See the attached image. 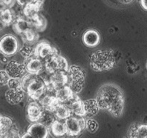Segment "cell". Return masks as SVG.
I'll return each mask as SVG.
<instances>
[{
  "mask_svg": "<svg viewBox=\"0 0 147 138\" xmlns=\"http://www.w3.org/2000/svg\"><path fill=\"white\" fill-rule=\"evenodd\" d=\"M96 101L99 108L108 111L115 116L122 114L124 96L122 91L113 84H105L99 89Z\"/></svg>",
  "mask_w": 147,
  "mask_h": 138,
  "instance_id": "obj_1",
  "label": "cell"
},
{
  "mask_svg": "<svg viewBox=\"0 0 147 138\" xmlns=\"http://www.w3.org/2000/svg\"><path fill=\"white\" fill-rule=\"evenodd\" d=\"M115 65V57L112 49H100L90 56V66L94 71H107Z\"/></svg>",
  "mask_w": 147,
  "mask_h": 138,
  "instance_id": "obj_2",
  "label": "cell"
},
{
  "mask_svg": "<svg viewBox=\"0 0 147 138\" xmlns=\"http://www.w3.org/2000/svg\"><path fill=\"white\" fill-rule=\"evenodd\" d=\"M70 80L68 82V85L74 93H79L81 92L84 85L85 72L80 67L72 65L69 67L67 72Z\"/></svg>",
  "mask_w": 147,
  "mask_h": 138,
  "instance_id": "obj_3",
  "label": "cell"
},
{
  "mask_svg": "<svg viewBox=\"0 0 147 138\" xmlns=\"http://www.w3.org/2000/svg\"><path fill=\"white\" fill-rule=\"evenodd\" d=\"M45 69L53 74L56 72L62 71L67 73L69 70V64L66 58L60 55H53L45 59Z\"/></svg>",
  "mask_w": 147,
  "mask_h": 138,
  "instance_id": "obj_4",
  "label": "cell"
},
{
  "mask_svg": "<svg viewBox=\"0 0 147 138\" xmlns=\"http://www.w3.org/2000/svg\"><path fill=\"white\" fill-rule=\"evenodd\" d=\"M86 123L87 122L83 116L75 114L74 116L71 115L65 122L67 127V134L70 136H77L80 135L86 129Z\"/></svg>",
  "mask_w": 147,
  "mask_h": 138,
  "instance_id": "obj_5",
  "label": "cell"
},
{
  "mask_svg": "<svg viewBox=\"0 0 147 138\" xmlns=\"http://www.w3.org/2000/svg\"><path fill=\"white\" fill-rule=\"evenodd\" d=\"M18 50V41L15 36L6 35L0 39V52L5 56H12Z\"/></svg>",
  "mask_w": 147,
  "mask_h": 138,
  "instance_id": "obj_6",
  "label": "cell"
},
{
  "mask_svg": "<svg viewBox=\"0 0 147 138\" xmlns=\"http://www.w3.org/2000/svg\"><path fill=\"white\" fill-rule=\"evenodd\" d=\"M46 91V84L44 81L38 75L32 82L30 83L26 90V93L32 100H39Z\"/></svg>",
  "mask_w": 147,
  "mask_h": 138,
  "instance_id": "obj_7",
  "label": "cell"
},
{
  "mask_svg": "<svg viewBox=\"0 0 147 138\" xmlns=\"http://www.w3.org/2000/svg\"><path fill=\"white\" fill-rule=\"evenodd\" d=\"M58 51L53 47L49 42L43 41L40 42L34 48V55L40 59H47L53 55H58Z\"/></svg>",
  "mask_w": 147,
  "mask_h": 138,
  "instance_id": "obj_8",
  "label": "cell"
},
{
  "mask_svg": "<svg viewBox=\"0 0 147 138\" xmlns=\"http://www.w3.org/2000/svg\"><path fill=\"white\" fill-rule=\"evenodd\" d=\"M65 106L69 109L71 113L77 116H85L86 114L84 111V106H83V101L77 94L74 93L64 103Z\"/></svg>",
  "mask_w": 147,
  "mask_h": 138,
  "instance_id": "obj_9",
  "label": "cell"
},
{
  "mask_svg": "<svg viewBox=\"0 0 147 138\" xmlns=\"http://www.w3.org/2000/svg\"><path fill=\"white\" fill-rule=\"evenodd\" d=\"M23 65L28 73L34 75H38L43 69V62L40 58L35 55L30 57L25 58Z\"/></svg>",
  "mask_w": 147,
  "mask_h": 138,
  "instance_id": "obj_10",
  "label": "cell"
},
{
  "mask_svg": "<svg viewBox=\"0 0 147 138\" xmlns=\"http://www.w3.org/2000/svg\"><path fill=\"white\" fill-rule=\"evenodd\" d=\"M27 117L28 120L31 122H38L41 117L42 113L43 111V108L42 107L40 102L36 101L30 102L27 106Z\"/></svg>",
  "mask_w": 147,
  "mask_h": 138,
  "instance_id": "obj_11",
  "label": "cell"
},
{
  "mask_svg": "<svg viewBox=\"0 0 147 138\" xmlns=\"http://www.w3.org/2000/svg\"><path fill=\"white\" fill-rule=\"evenodd\" d=\"M27 132L34 138H47L49 136L48 128L39 122L30 125Z\"/></svg>",
  "mask_w": 147,
  "mask_h": 138,
  "instance_id": "obj_12",
  "label": "cell"
},
{
  "mask_svg": "<svg viewBox=\"0 0 147 138\" xmlns=\"http://www.w3.org/2000/svg\"><path fill=\"white\" fill-rule=\"evenodd\" d=\"M25 67L22 64L12 61L6 67L5 71L11 78H20L25 72Z\"/></svg>",
  "mask_w": 147,
  "mask_h": 138,
  "instance_id": "obj_13",
  "label": "cell"
},
{
  "mask_svg": "<svg viewBox=\"0 0 147 138\" xmlns=\"http://www.w3.org/2000/svg\"><path fill=\"white\" fill-rule=\"evenodd\" d=\"M82 40L88 47H95L100 43V33L95 30H88L83 34Z\"/></svg>",
  "mask_w": 147,
  "mask_h": 138,
  "instance_id": "obj_14",
  "label": "cell"
},
{
  "mask_svg": "<svg viewBox=\"0 0 147 138\" xmlns=\"http://www.w3.org/2000/svg\"><path fill=\"white\" fill-rule=\"evenodd\" d=\"M50 82L56 90L60 87L66 85L68 83V76L66 72L59 71L51 74Z\"/></svg>",
  "mask_w": 147,
  "mask_h": 138,
  "instance_id": "obj_15",
  "label": "cell"
},
{
  "mask_svg": "<svg viewBox=\"0 0 147 138\" xmlns=\"http://www.w3.org/2000/svg\"><path fill=\"white\" fill-rule=\"evenodd\" d=\"M40 103L41 104L43 109L53 112L58 105L60 103V101L55 95L46 94V96L41 99Z\"/></svg>",
  "mask_w": 147,
  "mask_h": 138,
  "instance_id": "obj_16",
  "label": "cell"
},
{
  "mask_svg": "<svg viewBox=\"0 0 147 138\" xmlns=\"http://www.w3.org/2000/svg\"><path fill=\"white\" fill-rule=\"evenodd\" d=\"M5 97L8 103L11 104H17L23 99L24 91L22 88L9 89L5 93Z\"/></svg>",
  "mask_w": 147,
  "mask_h": 138,
  "instance_id": "obj_17",
  "label": "cell"
},
{
  "mask_svg": "<svg viewBox=\"0 0 147 138\" xmlns=\"http://www.w3.org/2000/svg\"><path fill=\"white\" fill-rule=\"evenodd\" d=\"M30 28H32L30 20H28V18L18 17L13 22V30L16 33L22 34Z\"/></svg>",
  "mask_w": 147,
  "mask_h": 138,
  "instance_id": "obj_18",
  "label": "cell"
},
{
  "mask_svg": "<svg viewBox=\"0 0 147 138\" xmlns=\"http://www.w3.org/2000/svg\"><path fill=\"white\" fill-rule=\"evenodd\" d=\"M41 4L42 2L40 0H38L36 2H30V3L26 5L23 10L24 15L28 20H32L36 15H38Z\"/></svg>",
  "mask_w": 147,
  "mask_h": 138,
  "instance_id": "obj_19",
  "label": "cell"
},
{
  "mask_svg": "<svg viewBox=\"0 0 147 138\" xmlns=\"http://www.w3.org/2000/svg\"><path fill=\"white\" fill-rule=\"evenodd\" d=\"M51 133L54 137L61 138L67 135V127L65 123L56 120L51 126Z\"/></svg>",
  "mask_w": 147,
  "mask_h": 138,
  "instance_id": "obj_20",
  "label": "cell"
},
{
  "mask_svg": "<svg viewBox=\"0 0 147 138\" xmlns=\"http://www.w3.org/2000/svg\"><path fill=\"white\" fill-rule=\"evenodd\" d=\"M21 35H22V41L25 45H34L39 40V35L38 33V31L32 28H30Z\"/></svg>",
  "mask_w": 147,
  "mask_h": 138,
  "instance_id": "obj_21",
  "label": "cell"
},
{
  "mask_svg": "<svg viewBox=\"0 0 147 138\" xmlns=\"http://www.w3.org/2000/svg\"><path fill=\"white\" fill-rule=\"evenodd\" d=\"M74 93L69 85H63L56 90V96L60 103H64Z\"/></svg>",
  "mask_w": 147,
  "mask_h": 138,
  "instance_id": "obj_22",
  "label": "cell"
},
{
  "mask_svg": "<svg viewBox=\"0 0 147 138\" xmlns=\"http://www.w3.org/2000/svg\"><path fill=\"white\" fill-rule=\"evenodd\" d=\"M56 120V116L53 111L43 109L41 117L39 119V123L42 124L47 128L51 127L53 122Z\"/></svg>",
  "mask_w": 147,
  "mask_h": 138,
  "instance_id": "obj_23",
  "label": "cell"
},
{
  "mask_svg": "<svg viewBox=\"0 0 147 138\" xmlns=\"http://www.w3.org/2000/svg\"><path fill=\"white\" fill-rule=\"evenodd\" d=\"M30 22L32 27L35 28V31H39V32H42L44 31L47 25L46 18L39 14L36 15L33 19L31 20Z\"/></svg>",
  "mask_w": 147,
  "mask_h": 138,
  "instance_id": "obj_24",
  "label": "cell"
},
{
  "mask_svg": "<svg viewBox=\"0 0 147 138\" xmlns=\"http://www.w3.org/2000/svg\"><path fill=\"white\" fill-rule=\"evenodd\" d=\"M83 106L86 114H95L100 109L97 101L93 99L83 101Z\"/></svg>",
  "mask_w": 147,
  "mask_h": 138,
  "instance_id": "obj_25",
  "label": "cell"
},
{
  "mask_svg": "<svg viewBox=\"0 0 147 138\" xmlns=\"http://www.w3.org/2000/svg\"><path fill=\"white\" fill-rule=\"evenodd\" d=\"M53 113L55 114L56 117L60 119H66L71 116V114L69 109L63 103H60L58 105Z\"/></svg>",
  "mask_w": 147,
  "mask_h": 138,
  "instance_id": "obj_26",
  "label": "cell"
},
{
  "mask_svg": "<svg viewBox=\"0 0 147 138\" xmlns=\"http://www.w3.org/2000/svg\"><path fill=\"white\" fill-rule=\"evenodd\" d=\"M12 120L6 116H0V135L3 137L12 128Z\"/></svg>",
  "mask_w": 147,
  "mask_h": 138,
  "instance_id": "obj_27",
  "label": "cell"
},
{
  "mask_svg": "<svg viewBox=\"0 0 147 138\" xmlns=\"http://www.w3.org/2000/svg\"><path fill=\"white\" fill-rule=\"evenodd\" d=\"M0 20L3 23L5 26H8L10 24L13 23L14 15L12 12L9 9L3 10L0 12Z\"/></svg>",
  "mask_w": 147,
  "mask_h": 138,
  "instance_id": "obj_28",
  "label": "cell"
},
{
  "mask_svg": "<svg viewBox=\"0 0 147 138\" xmlns=\"http://www.w3.org/2000/svg\"><path fill=\"white\" fill-rule=\"evenodd\" d=\"M132 138H146L147 137V125H141L134 132L131 133Z\"/></svg>",
  "mask_w": 147,
  "mask_h": 138,
  "instance_id": "obj_29",
  "label": "cell"
},
{
  "mask_svg": "<svg viewBox=\"0 0 147 138\" xmlns=\"http://www.w3.org/2000/svg\"><path fill=\"white\" fill-rule=\"evenodd\" d=\"M38 75H34V74L28 73L22 77L21 80V88L23 90V91L26 92V90L28 88V86L30 85L31 82L34 80L37 77Z\"/></svg>",
  "mask_w": 147,
  "mask_h": 138,
  "instance_id": "obj_30",
  "label": "cell"
},
{
  "mask_svg": "<svg viewBox=\"0 0 147 138\" xmlns=\"http://www.w3.org/2000/svg\"><path fill=\"white\" fill-rule=\"evenodd\" d=\"M20 54L25 58L30 57L34 55V48L29 45H25L20 49Z\"/></svg>",
  "mask_w": 147,
  "mask_h": 138,
  "instance_id": "obj_31",
  "label": "cell"
},
{
  "mask_svg": "<svg viewBox=\"0 0 147 138\" xmlns=\"http://www.w3.org/2000/svg\"><path fill=\"white\" fill-rule=\"evenodd\" d=\"M8 87L9 89H17L21 88V79L20 78H11L8 81Z\"/></svg>",
  "mask_w": 147,
  "mask_h": 138,
  "instance_id": "obj_32",
  "label": "cell"
},
{
  "mask_svg": "<svg viewBox=\"0 0 147 138\" xmlns=\"http://www.w3.org/2000/svg\"><path fill=\"white\" fill-rule=\"evenodd\" d=\"M98 128V124L93 119H90L86 123V129L90 132H94Z\"/></svg>",
  "mask_w": 147,
  "mask_h": 138,
  "instance_id": "obj_33",
  "label": "cell"
},
{
  "mask_svg": "<svg viewBox=\"0 0 147 138\" xmlns=\"http://www.w3.org/2000/svg\"><path fill=\"white\" fill-rule=\"evenodd\" d=\"M9 79H10V77L7 73L6 71H0V85H7Z\"/></svg>",
  "mask_w": 147,
  "mask_h": 138,
  "instance_id": "obj_34",
  "label": "cell"
},
{
  "mask_svg": "<svg viewBox=\"0 0 147 138\" xmlns=\"http://www.w3.org/2000/svg\"><path fill=\"white\" fill-rule=\"evenodd\" d=\"M3 138H21V136L18 131L10 129L3 135Z\"/></svg>",
  "mask_w": 147,
  "mask_h": 138,
  "instance_id": "obj_35",
  "label": "cell"
},
{
  "mask_svg": "<svg viewBox=\"0 0 147 138\" xmlns=\"http://www.w3.org/2000/svg\"><path fill=\"white\" fill-rule=\"evenodd\" d=\"M1 2H2L5 6L11 7L13 6L14 4H15V0H1Z\"/></svg>",
  "mask_w": 147,
  "mask_h": 138,
  "instance_id": "obj_36",
  "label": "cell"
},
{
  "mask_svg": "<svg viewBox=\"0 0 147 138\" xmlns=\"http://www.w3.org/2000/svg\"><path fill=\"white\" fill-rule=\"evenodd\" d=\"M17 2H18V3L20 6H24V5H26L30 3L31 0H17Z\"/></svg>",
  "mask_w": 147,
  "mask_h": 138,
  "instance_id": "obj_37",
  "label": "cell"
},
{
  "mask_svg": "<svg viewBox=\"0 0 147 138\" xmlns=\"http://www.w3.org/2000/svg\"><path fill=\"white\" fill-rule=\"evenodd\" d=\"M141 5L145 10L147 11V0H141Z\"/></svg>",
  "mask_w": 147,
  "mask_h": 138,
  "instance_id": "obj_38",
  "label": "cell"
},
{
  "mask_svg": "<svg viewBox=\"0 0 147 138\" xmlns=\"http://www.w3.org/2000/svg\"><path fill=\"white\" fill-rule=\"evenodd\" d=\"M117 1H118V2L123 4H128L132 2L133 0H117Z\"/></svg>",
  "mask_w": 147,
  "mask_h": 138,
  "instance_id": "obj_39",
  "label": "cell"
},
{
  "mask_svg": "<svg viewBox=\"0 0 147 138\" xmlns=\"http://www.w3.org/2000/svg\"><path fill=\"white\" fill-rule=\"evenodd\" d=\"M21 138H34V137H33L31 136L29 133H28V132H27V133L24 134V135L21 137Z\"/></svg>",
  "mask_w": 147,
  "mask_h": 138,
  "instance_id": "obj_40",
  "label": "cell"
},
{
  "mask_svg": "<svg viewBox=\"0 0 147 138\" xmlns=\"http://www.w3.org/2000/svg\"><path fill=\"white\" fill-rule=\"evenodd\" d=\"M4 27H5V25H3V23H2V22H0V31H2V30L3 29Z\"/></svg>",
  "mask_w": 147,
  "mask_h": 138,
  "instance_id": "obj_41",
  "label": "cell"
},
{
  "mask_svg": "<svg viewBox=\"0 0 147 138\" xmlns=\"http://www.w3.org/2000/svg\"><path fill=\"white\" fill-rule=\"evenodd\" d=\"M38 0H31V2H38Z\"/></svg>",
  "mask_w": 147,
  "mask_h": 138,
  "instance_id": "obj_42",
  "label": "cell"
},
{
  "mask_svg": "<svg viewBox=\"0 0 147 138\" xmlns=\"http://www.w3.org/2000/svg\"><path fill=\"white\" fill-rule=\"evenodd\" d=\"M0 138H3V137L1 136V135H0Z\"/></svg>",
  "mask_w": 147,
  "mask_h": 138,
  "instance_id": "obj_43",
  "label": "cell"
},
{
  "mask_svg": "<svg viewBox=\"0 0 147 138\" xmlns=\"http://www.w3.org/2000/svg\"><path fill=\"white\" fill-rule=\"evenodd\" d=\"M0 22H1V20H0Z\"/></svg>",
  "mask_w": 147,
  "mask_h": 138,
  "instance_id": "obj_44",
  "label": "cell"
}]
</instances>
